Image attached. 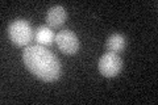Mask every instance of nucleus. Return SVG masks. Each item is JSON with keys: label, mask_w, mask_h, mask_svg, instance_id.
<instances>
[{"label": "nucleus", "mask_w": 158, "mask_h": 105, "mask_svg": "<svg viewBox=\"0 0 158 105\" xmlns=\"http://www.w3.org/2000/svg\"><path fill=\"white\" fill-rule=\"evenodd\" d=\"M23 61L28 71L42 82L52 83L61 78L62 67L59 59L42 45L27 46L23 53Z\"/></svg>", "instance_id": "obj_1"}, {"label": "nucleus", "mask_w": 158, "mask_h": 105, "mask_svg": "<svg viewBox=\"0 0 158 105\" xmlns=\"http://www.w3.org/2000/svg\"><path fill=\"white\" fill-rule=\"evenodd\" d=\"M8 36L13 45L27 47L33 39V29L25 20H15L8 26Z\"/></svg>", "instance_id": "obj_2"}, {"label": "nucleus", "mask_w": 158, "mask_h": 105, "mask_svg": "<svg viewBox=\"0 0 158 105\" xmlns=\"http://www.w3.org/2000/svg\"><path fill=\"white\" fill-rule=\"evenodd\" d=\"M98 68L103 76L115 78L120 74L123 68V59L115 53H106L99 59Z\"/></svg>", "instance_id": "obj_3"}, {"label": "nucleus", "mask_w": 158, "mask_h": 105, "mask_svg": "<svg viewBox=\"0 0 158 105\" xmlns=\"http://www.w3.org/2000/svg\"><path fill=\"white\" fill-rule=\"evenodd\" d=\"M56 43L58 49L66 55H74L79 50V38L75 33L69 29L58 32L56 36Z\"/></svg>", "instance_id": "obj_4"}, {"label": "nucleus", "mask_w": 158, "mask_h": 105, "mask_svg": "<svg viewBox=\"0 0 158 105\" xmlns=\"http://www.w3.org/2000/svg\"><path fill=\"white\" fill-rule=\"evenodd\" d=\"M45 18H46V22L49 26L52 29H57V28H61L66 22L67 12L62 6H54L48 9Z\"/></svg>", "instance_id": "obj_5"}, {"label": "nucleus", "mask_w": 158, "mask_h": 105, "mask_svg": "<svg viewBox=\"0 0 158 105\" xmlns=\"http://www.w3.org/2000/svg\"><path fill=\"white\" fill-rule=\"evenodd\" d=\"M127 46V39L123 34H118V33H115V34H111L110 37L107 38L106 41V49L108 53H121L124 51V49Z\"/></svg>", "instance_id": "obj_6"}, {"label": "nucleus", "mask_w": 158, "mask_h": 105, "mask_svg": "<svg viewBox=\"0 0 158 105\" xmlns=\"http://www.w3.org/2000/svg\"><path fill=\"white\" fill-rule=\"evenodd\" d=\"M34 38L38 45H42V46H50L56 39L54 36V32L52 30L50 26H46V25H41V26L37 28L36 34H34Z\"/></svg>", "instance_id": "obj_7"}]
</instances>
